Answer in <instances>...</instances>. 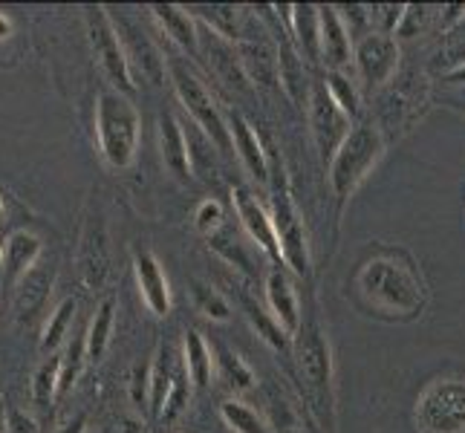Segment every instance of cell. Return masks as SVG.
<instances>
[{
    "label": "cell",
    "mask_w": 465,
    "mask_h": 433,
    "mask_svg": "<svg viewBox=\"0 0 465 433\" xmlns=\"http://www.w3.org/2000/svg\"><path fill=\"white\" fill-rule=\"evenodd\" d=\"M84 21H87L90 50H93L95 61H99L102 73L107 75V82L114 84L122 95L131 99L136 84H134V70H131V61H127L116 21L110 18L107 6H87Z\"/></svg>",
    "instance_id": "cell-6"
},
{
    "label": "cell",
    "mask_w": 465,
    "mask_h": 433,
    "mask_svg": "<svg viewBox=\"0 0 465 433\" xmlns=\"http://www.w3.org/2000/svg\"><path fill=\"white\" fill-rule=\"evenodd\" d=\"M58 376H61V356H50L35 370V376H32V399H35V405L46 408L58 396Z\"/></svg>",
    "instance_id": "cell-31"
},
{
    "label": "cell",
    "mask_w": 465,
    "mask_h": 433,
    "mask_svg": "<svg viewBox=\"0 0 465 433\" xmlns=\"http://www.w3.org/2000/svg\"><path fill=\"white\" fill-rule=\"evenodd\" d=\"M413 419L422 433H465V379L442 376L428 381L416 399Z\"/></svg>",
    "instance_id": "cell-5"
},
{
    "label": "cell",
    "mask_w": 465,
    "mask_h": 433,
    "mask_svg": "<svg viewBox=\"0 0 465 433\" xmlns=\"http://www.w3.org/2000/svg\"><path fill=\"white\" fill-rule=\"evenodd\" d=\"M212 352H214V367L220 370L223 381H226L234 393H246V390L254 388V373L249 370V364H246L243 359H240L232 347H226V344H214Z\"/></svg>",
    "instance_id": "cell-25"
},
{
    "label": "cell",
    "mask_w": 465,
    "mask_h": 433,
    "mask_svg": "<svg viewBox=\"0 0 465 433\" xmlns=\"http://www.w3.org/2000/svg\"><path fill=\"white\" fill-rule=\"evenodd\" d=\"M168 70H171V84H173L176 99L183 102V107L188 110V116L194 119V124L212 139V144H217L220 151H234L229 119L223 116V110L212 99V93L205 90V84L176 58L168 64Z\"/></svg>",
    "instance_id": "cell-4"
},
{
    "label": "cell",
    "mask_w": 465,
    "mask_h": 433,
    "mask_svg": "<svg viewBox=\"0 0 465 433\" xmlns=\"http://www.w3.org/2000/svg\"><path fill=\"white\" fill-rule=\"evenodd\" d=\"M114 324H116V303L104 298L95 310L87 335V361H102L104 352L110 347V339H114Z\"/></svg>",
    "instance_id": "cell-24"
},
{
    "label": "cell",
    "mask_w": 465,
    "mask_h": 433,
    "mask_svg": "<svg viewBox=\"0 0 465 433\" xmlns=\"http://www.w3.org/2000/svg\"><path fill=\"white\" fill-rule=\"evenodd\" d=\"M6 433H41L38 422L26 410H9L6 416Z\"/></svg>",
    "instance_id": "cell-37"
},
{
    "label": "cell",
    "mask_w": 465,
    "mask_h": 433,
    "mask_svg": "<svg viewBox=\"0 0 465 433\" xmlns=\"http://www.w3.org/2000/svg\"><path fill=\"white\" fill-rule=\"evenodd\" d=\"M307 430H310V433H318V430L312 428V422H307Z\"/></svg>",
    "instance_id": "cell-43"
},
{
    "label": "cell",
    "mask_w": 465,
    "mask_h": 433,
    "mask_svg": "<svg viewBox=\"0 0 465 433\" xmlns=\"http://www.w3.org/2000/svg\"><path fill=\"white\" fill-rule=\"evenodd\" d=\"M232 205L237 220L243 222L246 234L258 243V249L266 254L269 261H275L281 266V246H278V234H275V222H272V212L252 194L249 188L234 185L232 188Z\"/></svg>",
    "instance_id": "cell-11"
},
{
    "label": "cell",
    "mask_w": 465,
    "mask_h": 433,
    "mask_svg": "<svg viewBox=\"0 0 465 433\" xmlns=\"http://www.w3.org/2000/svg\"><path fill=\"white\" fill-rule=\"evenodd\" d=\"M310 124L324 165L332 162L335 151L341 148V142L350 136L352 127H350V116L332 102V95L327 93L324 84H315L310 93Z\"/></svg>",
    "instance_id": "cell-9"
},
{
    "label": "cell",
    "mask_w": 465,
    "mask_h": 433,
    "mask_svg": "<svg viewBox=\"0 0 465 433\" xmlns=\"http://www.w3.org/2000/svg\"><path fill=\"white\" fill-rule=\"evenodd\" d=\"M425 21H428V6H405L402 24H399L396 32L402 38H413L425 29Z\"/></svg>",
    "instance_id": "cell-36"
},
{
    "label": "cell",
    "mask_w": 465,
    "mask_h": 433,
    "mask_svg": "<svg viewBox=\"0 0 465 433\" xmlns=\"http://www.w3.org/2000/svg\"><path fill=\"white\" fill-rule=\"evenodd\" d=\"M38 266L32 269L24 280H18V292H15V312H18V318H32L41 310V303L46 300V295H50L53 271H44Z\"/></svg>",
    "instance_id": "cell-23"
},
{
    "label": "cell",
    "mask_w": 465,
    "mask_h": 433,
    "mask_svg": "<svg viewBox=\"0 0 465 433\" xmlns=\"http://www.w3.org/2000/svg\"><path fill=\"white\" fill-rule=\"evenodd\" d=\"M384 153V139L379 133V127L373 124H359L352 127L350 136L341 142V148L335 151L330 162V188L339 200L352 197L367 173L376 168V162Z\"/></svg>",
    "instance_id": "cell-3"
},
{
    "label": "cell",
    "mask_w": 465,
    "mask_h": 433,
    "mask_svg": "<svg viewBox=\"0 0 465 433\" xmlns=\"http://www.w3.org/2000/svg\"><path fill=\"white\" fill-rule=\"evenodd\" d=\"M263 295H266V307L272 312V318L278 320L283 327V332L295 339L298 330H301V303H298V292L286 275L283 266H272L269 275H266V286H263Z\"/></svg>",
    "instance_id": "cell-13"
},
{
    "label": "cell",
    "mask_w": 465,
    "mask_h": 433,
    "mask_svg": "<svg viewBox=\"0 0 465 433\" xmlns=\"http://www.w3.org/2000/svg\"><path fill=\"white\" fill-rule=\"evenodd\" d=\"M12 29H15V26H12V21L6 18L4 12H0V41H6V38L12 35Z\"/></svg>",
    "instance_id": "cell-40"
},
{
    "label": "cell",
    "mask_w": 465,
    "mask_h": 433,
    "mask_svg": "<svg viewBox=\"0 0 465 433\" xmlns=\"http://www.w3.org/2000/svg\"><path fill=\"white\" fill-rule=\"evenodd\" d=\"M327 93L332 95V102L339 104L344 113L350 116V119H356L359 116V90H356V84L350 82V78L344 75V73H327Z\"/></svg>",
    "instance_id": "cell-32"
},
{
    "label": "cell",
    "mask_w": 465,
    "mask_h": 433,
    "mask_svg": "<svg viewBox=\"0 0 465 433\" xmlns=\"http://www.w3.org/2000/svg\"><path fill=\"white\" fill-rule=\"evenodd\" d=\"M44 243L32 231H12L4 243V271L9 280H24L38 266Z\"/></svg>",
    "instance_id": "cell-19"
},
{
    "label": "cell",
    "mask_w": 465,
    "mask_h": 433,
    "mask_svg": "<svg viewBox=\"0 0 465 433\" xmlns=\"http://www.w3.org/2000/svg\"><path fill=\"white\" fill-rule=\"evenodd\" d=\"M116 29H119V35H127V44L124 41L122 44H124L127 61H131V70L136 67L145 82L159 84V78H163V58H159V53L148 44V38L139 41L142 32H136L131 24H116Z\"/></svg>",
    "instance_id": "cell-21"
},
{
    "label": "cell",
    "mask_w": 465,
    "mask_h": 433,
    "mask_svg": "<svg viewBox=\"0 0 465 433\" xmlns=\"http://www.w3.org/2000/svg\"><path fill=\"white\" fill-rule=\"evenodd\" d=\"M226 119H229V131H232V144H234L243 168L258 182H269V162H266L263 144H261L258 133H254V127L240 113H229Z\"/></svg>",
    "instance_id": "cell-17"
},
{
    "label": "cell",
    "mask_w": 465,
    "mask_h": 433,
    "mask_svg": "<svg viewBox=\"0 0 465 433\" xmlns=\"http://www.w3.org/2000/svg\"><path fill=\"white\" fill-rule=\"evenodd\" d=\"M151 15L159 24V29H163L176 46H183L188 53L200 50V29H197L194 12H188L185 6H176V4H153Z\"/></svg>",
    "instance_id": "cell-18"
},
{
    "label": "cell",
    "mask_w": 465,
    "mask_h": 433,
    "mask_svg": "<svg viewBox=\"0 0 465 433\" xmlns=\"http://www.w3.org/2000/svg\"><path fill=\"white\" fill-rule=\"evenodd\" d=\"M272 428H275V433H307V428H303V422L298 419V416L290 410V405L283 402H272Z\"/></svg>",
    "instance_id": "cell-35"
},
{
    "label": "cell",
    "mask_w": 465,
    "mask_h": 433,
    "mask_svg": "<svg viewBox=\"0 0 465 433\" xmlns=\"http://www.w3.org/2000/svg\"><path fill=\"white\" fill-rule=\"evenodd\" d=\"M75 310H78V303L73 298H64L50 312V320H46L44 335H41V352H55L64 341H67L70 327L75 320Z\"/></svg>",
    "instance_id": "cell-27"
},
{
    "label": "cell",
    "mask_w": 465,
    "mask_h": 433,
    "mask_svg": "<svg viewBox=\"0 0 465 433\" xmlns=\"http://www.w3.org/2000/svg\"><path fill=\"white\" fill-rule=\"evenodd\" d=\"M295 361L298 373L307 384L310 396L318 405L330 408L332 402V352L324 330H321L318 318L303 320L295 335Z\"/></svg>",
    "instance_id": "cell-7"
},
{
    "label": "cell",
    "mask_w": 465,
    "mask_h": 433,
    "mask_svg": "<svg viewBox=\"0 0 465 433\" xmlns=\"http://www.w3.org/2000/svg\"><path fill=\"white\" fill-rule=\"evenodd\" d=\"M240 303H243V310H246V315L252 320V327L258 330V335H261L266 344H272L275 349H286V347H290V335L283 332V327L278 324L275 318H272L269 310H263L261 303H254V298L249 292H240Z\"/></svg>",
    "instance_id": "cell-26"
},
{
    "label": "cell",
    "mask_w": 465,
    "mask_h": 433,
    "mask_svg": "<svg viewBox=\"0 0 465 433\" xmlns=\"http://www.w3.org/2000/svg\"><path fill=\"white\" fill-rule=\"evenodd\" d=\"M180 367H183V356H176L168 341L159 344L156 359L148 367V405H151L153 419H163L165 405L173 393L176 376H180Z\"/></svg>",
    "instance_id": "cell-15"
},
{
    "label": "cell",
    "mask_w": 465,
    "mask_h": 433,
    "mask_svg": "<svg viewBox=\"0 0 465 433\" xmlns=\"http://www.w3.org/2000/svg\"><path fill=\"white\" fill-rule=\"evenodd\" d=\"M159 153H163V165L168 168V173H173L180 182L191 180V151L185 127L173 113L159 116Z\"/></svg>",
    "instance_id": "cell-16"
},
{
    "label": "cell",
    "mask_w": 465,
    "mask_h": 433,
    "mask_svg": "<svg viewBox=\"0 0 465 433\" xmlns=\"http://www.w3.org/2000/svg\"><path fill=\"white\" fill-rule=\"evenodd\" d=\"M321 18V61L327 64L330 73H344L352 61V38L341 18L339 6H318Z\"/></svg>",
    "instance_id": "cell-14"
},
{
    "label": "cell",
    "mask_w": 465,
    "mask_h": 433,
    "mask_svg": "<svg viewBox=\"0 0 465 433\" xmlns=\"http://www.w3.org/2000/svg\"><path fill=\"white\" fill-rule=\"evenodd\" d=\"M191 295H194V303L203 315H208L212 320H229L232 318V310L226 298H223L217 289L205 286V283H191Z\"/></svg>",
    "instance_id": "cell-33"
},
{
    "label": "cell",
    "mask_w": 465,
    "mask_h": 433,
    "mask_svg": "<svg viewBox=\"0 0 465 433\" xmlns=\"http://www.w3.org/2000/svg\"><path fill=\"white\" fill-rule=\"evenodd\" d=\"M6 220V205H4V197H0V222Z\"/></svg>",
    "instance_id": "cell-41"
},
{
    "label": "cell",
    "mask_w": 465,
    "mask_h": 433,
    "mask_svg": "<svg viewBox=\"0 0 465 433\" xmlns=\"http://www.w3.org/2000/svg\"><path fill=\"white\" fill-rule=\"evenodd\" d=\"M290 24L298 41V53L307 61L321 58V18L318 6H290Z\"/></svg>",
    "instance_id": "cell-22"
},
{
    "label": "cell",
    "mask_w": 465,
    "mask_h": 433,
    "mask_svg": "<svg viewBox=\"0 0 465 433\" xmlns=\"http://www.w3.org/2000/svg\"><path fill=\"white\" fill-rule=\"evenodd\" d=\"M445 82H451V84H465V61H462V64H457V67L445 75Z\"/></svg>",
    "instance_id": "cell-39"
},
{
    "label": "cell",
    "mask_w": 465,
    "mask_h": 433,
    "mask_svg": "<svg viewBox=\"0 0 465 433\" xmlns=\"http://www.w3.org/2000/svg\"><path fill=\"white\" fill-rule=\"evenodd\" d=\"M223 220H226V214H223V205L217 200H203L197 205V214H194V222L197 229L208 237H214L220 229H223Z\"/></svg>",
    "instance_id": "cell-34"
},
{
    "label": "cell",
    "mask_w": 465,
    "mask_h": 433,
    "mask_svg": "<svg viewBox=\"0 0 465 433\" xmlns=\"http://www.w3.org/2000/svg\"><path fill=\"white\" fill-rule=\"evenodd\" d=\"M0 269H4V246H0Z\"/></svg>",
    "instance_id": "cell-42"
},
{
    "label": "cell",
    "mask_w": 465,
    "mask_h": 433,
    "mask_svg": "<svg viewBox=\"0 0 465 433\" xmlns=\"http://www.w3.org/2000/svg\"><path fill=\"white\" fill-rule=\"evenodd\" d=\"M84 361H87V335H75V339L67 341L61 352V376H58V396H67L78 376L84 370Z\"/></svg>",
    "instance_id": "cell-28"
},
{
    "label": "cell",
    "mask_w": 465,
    "mask_h": 433,
    "mask_svg": "<svg viewBox=\"0 0 465 433\" xmlns=\"http://www.w3.org/2000/svg\"><path fill=\"white\" fill-rule=\"evenodd\" d=\"M352 67L367 87H379L391 82L399 67V44L393 35L384 32H364V35L352 44Z\"/></svg>",
    "instance_id": "cell-10"
},
{
    "label": "cell",
    "mask_w": 465,
    "mask_h": 433,
    "mask_svg": "<svg viewBox=\"0 0 465 433\" xmlns=\"http://www.w3.org/2000/svg\"><path fill=\"white\" fill-rule=\"evenodd\" d=\"M183 364H185V373L188 381L194 390H205L212 384L214 376V352L208 347V341L203 339V332L197 330H188L185 332V341H183Z\"/></svg>",
    "instance_id": "cell-20"
},
{
    "label": "cell",
    "mask_w": 465,
    "mask_h": 433,
    "mask_svg": "<svg viewBox=\"0 0 465 433\" xmlns=\"http://www.w3.org/2000/svg\"><path fill=\"white\" fill-rule=\"evenodd\" d=\"M356 292L367 307L388 318L411 320L425 310V283L399 251H381L364 261L356 275Z\"/></svg>",
    "instance_id": "cell-1"
},
{
    "label": "cell",
    "mask_w": 465,
    "mask_h": 433,
    "mask_svg": "<svg viewBox=\"0 0 465 433\" xmlns=\"http://www.w3.org/2000/svg\"><path fill=\"white\" fill-rule=\"evenodd\" d=\"M134 271H136V286H139L142 300H145V307L156 318H165L171 312V286H168V275L163 263H159V258L148 249H136Z\"/></svg>",
    "instance_id": "cell-12"
},
{
    "label": "cell",
    "mask_w": 465,
    "mask_h": 433,
    "mask_svg": "<svg viewBox=\"0 0 465 433\" xmlns=\"http://www.w3.org/2000/svg\"><path fill=\"white\" fill-rule=\"evenodd\" d=\"M272 222H275L278 246H281V263L295 271L298 278L310 275V240L298 208L290 197L286 185H275V197H272Z\"/></svg>",
    "instance_id": "cell-8"
},
{
    "label": "cell",
    "mask_w": 465,
    "mask_h": 433,
    "mask_svg": "<svg viewBox=\"0 0 465 433\" xmlns=\"http://www.w3.org/2000/svg\"><path fill=\"white\" fill-rule=\"evenodd\" d=\"M55 433H87V419H84V416H75V419H70L67 425H61Z\"/></svg>",
    "instance_id": "cell-38"
},
{
    "label": "cell",
    "mask_w": 465,
    "mask_h": 433,
    "mask_svg": "<svg viewBox=\"0 0 465 433\" xmlns=\"http://www.w3.org/2000/svg\"><path fill=\"white\" fill-rule=\"evenodd\" d=\"M220 416L234 433H272L269 425L263 422V416L246 402H240V399H226L220 405Z\"/></svg>",
    "instance_id": "cell-29"
},
{
    "label": "cell",
    "mask_w": 465,
    "mask_h": 433,
    "mask_svg": "<svg viewBox=\"0 0 465 433\" xmlns=\"http://www.w3.org/2000/svg\"><path fill=\"white\" fill-rule=\"evenodd\" d=\"M240 64H243V73L258 78V82H263V84L275 82L278 58H272L263 44H243L240 46Z\"/></svg>",
    "instance_id": "cell-30"
},
{
    "label": "cell",
    "mask_w": 465,
    "mask_h": 433,
    "mask_svg": "<svg viewBox=\"0 0 465 433\" xmlns=\"http://www.w3.org/2000/svg\"><path fill=\"white\" fill-rule=\"evenodd\" d=\"M139 110L119 90H102L95 99V139L99 153L114 171H127L139 151Z\"/></svg>",
    "instance_id": "cell-2"
}]
</instances>
